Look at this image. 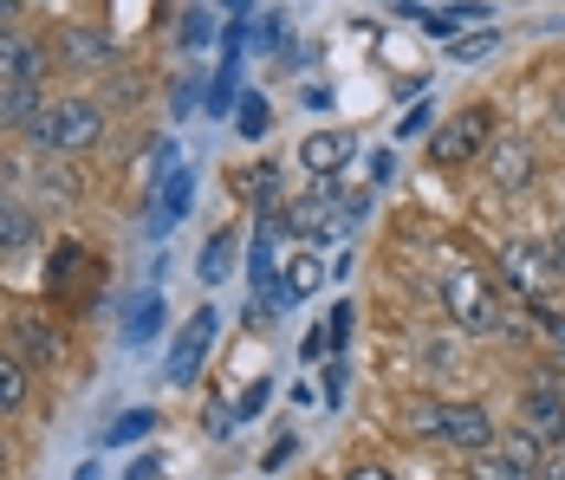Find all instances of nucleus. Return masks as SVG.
I'll return each instance as SVG.
<instances>
[{"label": "nucleus", "instance_id": "f257e3e1", "mask_svg": "<svg viewBox=\"0 0 565 480\" xmlns=\"http://www.w3.org/2000/svg\"><path fill=\"white\" fill-rule=\"evenodd\" d=\"M443 306H449V319L461 324L468 338H526L520 312L508 319V306L494 299V286H488L475 267H449L443 273Z\"/></svg>", "mask_w": 565, "mask_h": 480}, {"label": "nucleus", "instance_id": "f03ea898", "mask_svg": "<svg viewBox=\"0 0 565 480\" xmlns=\"http://www.w3.org/2000/svg\"><path fill=\"white\" fill-rule=\"evenodd\" d=\"M26 137L40 150H92L105 137V105L98 98H58V105H46L26 124Z\"/></svg>", "mask_w": 565, "mask_h": 480}, {"label": "nucleus", "instance_id": "7ed1b4c3", "mask_svg": "<svg viewBox=\"0 0 565 480\" xmlns=\"http://www.w3.org/2000/svg\"><path fill=\"white\" fill-rule=\"evenodd\" d=\"M501 279L513 286L520 306H553V292H559V260H553L546 247H533V241H508V247H501Z\"/></svg>", "mask_w": 565, "mask_h": 480}, {"label": "nucleus", "instance_id": "20e7f679", "mask_svg": "<svg viewBox=\"0 0 565 480\" xmlns=\"http://www.w3.org/2000/svg\"><path fill=\"white\" fill-rule=\"evenodd\" d=\"M488 130H494V110H461V117H449L436 137H429V162L436 169H461L468 157H481V143H488Z\"/></svg>", "mask_w": 565, "mask_h": 480}, {"label": "nucleus", "instance_id": "39448f33", "mask_svg": "<svg viewBox=\"0 0 565 480\" xmlns=\"http://www.w3.org/2000/svg\"><path fill=\"white\" fill-rule=\"evenodd\" d=\"M526 428L540 441H559L565 435V371L559 364H540L526 383Z\"/></svg>", "mask_w": 565, "mask_h": 480}, {"label": "nucleus", "instance_id": "423d86ee", "mask_svg": "<svg viewBox=\"0 0 565 480\" xmlns=\"http://www.w3.org/2000/svg\"><path fill=\"white\" fill-rule=\"evenodd\" d=\"M494 435L501 428H494V416L481 403H436V441H449L461 455H488Z\"/></svg>", "mask_w": 565, "mask_h": 480}, {"label": "nucleus", "instance_id": "0eeeda50", "mask_svg": "<svg viewBox=\"0 0 565 480\" xmlns=\"http://www.w3.org/2000/svg\"><path fill=\"white\" fill-rule=\"evenodd\" d=\"M13 85H46V46L20 26H0V92Z\"/></svg>", "mask_w": 565, "mask_h": 480}, {"label": "nucleus", "instance_id": "6e6552de", "mask_svg": "<svg viewBox=\"0 0 565 480\" xmlns=\"http://www.w3.org/2000/svg\"><path fill=\"white\" fill-rule=\"evenodd\" d=\"M117 58V46L98 26H58L53 33V65L58 72H105Z\"/></svg>", "mask_w": 565, "mask_h": 480}, {"label": "nucleus", "instance_id": "1a4fd4ad", "mask_svg": "<svg viewBox=\"0 0 565 480\" xmlns=\"http://www.w3.org/2000/svg\"><path fill=\"white\" fill-rule=\"evenodd\" d=\"M358 221H364V202H344V195H312V202L292 209V227L299 234H326V241L332 234H351Z\"/></svg>", "mask_w": 565, "mask_h": 480}, {"label": "nucleus", "instance_id": "9d476101", "mask_svg": "<svg viewBox=\"0 0 565 480\" xmlns=\"http://www.w3.org/2000/svg\"><path fill=\"white\" fill-rule=\"evenodd\" d=\"M215 324H222V319H215L209 306L182 324V338H175V351H170V383H195L202 358H209V344H215Z\"/></svg>", "mask_w": 565, "mask_h": 480}, {"label": "nucleus", "instance_id": "9b49d317", "mask_svg": "<svg viewBox=\"0 0 565 480\" xmlns=\"http://www.w3.org/2000/svg\"><path fill=\"white\" fill-rule=\"evenodd\" d=\"M13 358L20 364H58L65 358V331H58L53 319H40V312H26V319H13Z\"/></svg>", "mask_w": 565, "mask_h": 480}, {"label": "nucleus", "instance_id": "f8f14e48", "mask_svg": "<svg viewBox=\"0 0 565 480\" xmlns=\"http://www.w3.org/2000/svg\"><path fill=\"white\" fill-rule=\"evenodd\" d=\"M351 157H358V137H351V130H319V137H306V143H299V162H306L319 182H326V175H339Z\"/></svg>", "mask_w": 565, "mask_h": 480}, {"label": "nucleus", "instance_id": "ddd939ff", "mask_svg": "<svg viewBox=\"0 0 565 480\" xmlns=\"http://www.w3.org/2000/svg\"><path fill=\"white\" fill-rule=\"evenodd\" d=\"M40 241V214L26 209L20 195H0V260L7 254H26Z\"/></svg>", "mask_w": 565, "mask_h": 480}, {"label": "nucleus", "instance_id": "4468645a", "mask_svg": "<svg viewBox=\"0 0 565 480\" xmlns=\"http://www.w3.org/2000/svg\"><path fill=\"white\" fill-rule=\"evenodd\" d=\"M157 331H163V292L150 286V292H137V299L124 306V344H130V351H143Z\"/></svg>", "mask_w": 565, "mask_h": 480}, {"label": "nucleus", "instance_id": "2eb2a0df", "mask_svg": "<svg viewBox=\"0 0 565 480\" xmlns=\"http://www.w3.org/2000/svg\"><path fill=\"white\" fill-rule=\"evenodd\" d=\"M189 195H195V175H189V169H175L170 182H163V202H157V214H150V221H143V227H150V234H157V241H163V234H170L175 221H182V214H189Z\"/></svg>", "mask_w": 565, "mask_h": 480}, {"label": "nucleus", "instance_id": "dca6fc26", "mask_svg": "<svg viewBox=\"0 0 565 480\" xmlns=\"http://www.w3.org/2000/svg\"><path fill=\"white\" fill-rule=\"evenodd\" d=\"M40 110H46V85H13V92H0V124H7V130H26Z\"/></svg>", "mask_w": 565, "mask_h": 480}, {"label": "nucleus", "instance_id": "f3484780", "mask_svg": "<svg viewBox=\"0 0 565 480\" xmlns=\"http://www.w3.org/2000/svg\"><path fill=\"white\" fill-rule=\"evenodd\" d=\"M33 396V364H20L13 351H0V416H13Z\"/></svg>", "mask_w": 565, "mask_h": 480}, {"label": "nucleus", "instance_id": "a211bd4d", "mask_svg": "<svg viewBox=\"0 0 565 480\" xmlns=\"http://www.w3.org/2000/svg\"><path fill=\"white\" fill-rule=\"evenodd\" d=\"M494 182H501V189H526V182H533V150H526V143H501V150H494Z\"/></svg>", "mask_w": 565, "mask_h": 480}, {"label": "nucleus", "instance_id": "6ab92c4d", "mask_svg": "<svg viewBox=\"0 0 565 480\" xmlns=\"http://www.w3.org/2000/svg\"><path fill=\"white\" fill-rule=\"evenodd\" d=\"M267 124H274L267 98H260V92H247V98H241V110H234V130H241V137L254 143V137H267Z\"/></svg>", "mask_w": 565, "mask_h": 480}, {"label": "nucleus", "instance_id": "aec40b11", "mask_svg": "<svg viewBox=\"0 0 565 480\" xmlns=\"http://www.w3.org/2000/svg\"><path fill=\"white\" fill-rule=\"evenodd\" d=\"M150 428H157V416H150V409H130V416H117V423L105 428V441H111V448H130V441H143Z\"/></svg>", "mask_w": 565, "mask_h": 480}, {"label": "nucleus", "instance_id": "412c9836", "mask_svg": "<svg viewBox=\"0 0 565 480\" xmlns=\"http://www.w3.org/2000/svg\"><path fill=\"white\" fill-rule=\"evenodd\" d=\"M494 441H501V461H513V468H540V435L508 428V435H494Z\"/></svg>", "mask_w": 565, "mask_h": 480}, {"label": "nucleus", "instance_id": "4be33fe9", "mask_svg": "<svg viewBox=\"0 0 565 480\" xmlns=\"http://www.w3.org/2000/svg\"><path fill=\"white\" fill-rule=\"evenodd\" d=\"M475 20H488V7H443V13H429L423 26L449 40V33H461V26H475Z\"/></svg>", "mask_w": 565, "mask_h": 480}, {"label": "nucleus", "instance_id": "5701e85b", "mask_svg": "<svg viewBox=\"0 0 565 480\" xmlns=\"http://www.w3.org/2000/svg\"><path fill=\"white\" fill-rule=\"evenodd\" d=\"M227 260H234V234H215V241L202 247V260H195V267H202V279L215 286V279H227Z\"/></svg>", "mask_w": 565, "mask_h": 480}, {"label": "nucleus", "instance_id": "b1692460", "mask_svg": "<svg viewBox=\"0 0 565 480\" xmlns=\"http://www.w3.org/2000/svg\"><path fill=\"white\" fill-rule=\"evenodd\" d=\"M209 33H215V20H209V7H189L182 13V26H175V40L195 53V46H209Z\"/></svg>", "mask_w": 565, "mask_h": 480}, {"label": "nucleus", "instance_id": "393cba45", "mask_svg": "<svg viewBox=\"0 0 565 480\" xmlns=\"http://www.w3.org/2000/svg\"><path fill=\"white\" fill-rule=\"evenodd\" d=\"M468 480H533V468H513V461H501V455H475Z\"/></svg>", "mask_w": 565, "mask_h": 480}, {"label": "nucleus", "instance_id": "a878e982", "mask_svg": "<svg viewBox=\"0 0 565 480\" xmlns=\"http://www.w3.org/2000/svg\"><path fill=\"white\" fill-rule=\"evenodd\" d=\"M234 65H241V58H227L222 72H215V85H209V117H222V110L234 105Z\"/></svg>", "mask_w": 565, "mask_h": 480}, {"label": "nucleus", "instance_id": "bb28decb", "mask_svg": "<svg viewBox=\"0 0 565 480\" xmlns=\"http://www.w3.org/2000/svg\"><path fill=\"white\" fill-rule=\"evenodd\" d=\"M526 312H533V324L546 331V344H553V351H565V312H559V306H526Z\"/></svg>", "mask_w": 565, "mask_h": 480}, {"label": "nucleus", "instance_id": "cd10ccee", "mask_svg": "<svg viewBox=\"0 0 565 480\" xmlns=\"http://www.w3.org/2000/svg\"><path fill=\"white\" fill-rule=\"evenodd\" d=\"M312 286H319V267H312V260L299 254V260L286 267V299H292V292H312Z\"/></svg>", "mask_w": 565, "mask_h": 480}, {"label": "nucleus", "instance_id": "c85d7f7f", "mask_svg": "<svg viewBox=\"0 0 565 480\" xmlns=\"http://www.w3.org/2000/svg\"><path fill=\"white\" fill-rule=\"evenodd\" d=\"M494 46H501L494 33H475V40H455L449 53H455V65H468V58H488V53H494Z\"/></svg>", "mask_w": 565, "mask_h": 480}, {"label": "nucleus", "instance_id": "c756f323", "mask_svg": "<svg viewBox=\"0 0 565 480\" xmlns=\"http://www.w3.org/2000/svg\"><path fill=\"white\" fill-rule=\"evenodd\" d=\"M423 130H429V110L423 105L409 110V117H396V137H423Z\"/></svg>", "mask_w": 565, "mask_h": 480}, {"label": "nucleus", "instance_id": "7c9ffc66", "mask_svg": "<svg viewBox=\"0 0 565 480\" xmlns=\"http://www.w3.org/2000/svg\"><path fill=\"white\" fill-rule=\"evenodd\" d=\"M344 331H351V306H339V312H332V331H326V344H344Z\"/></svg>", "mask_w": 565, "mask_h": 480}, {"label": "nucleus", "instance_id": "2f4dec72", "mask_svg": "<svg viewBox=\"0 0 565 480\" xmlns=\"http://www.w3.org/2000/svg\"><path fill=\"white\" fill-rule=\"evenodd\" d=\"M130 480H157V455H143V461L130 468Z\"/></svg>", "mask_w": 565, "mask_h": 480}, {"label": "nucleus", "instance_id": "473e14b6", "mask_svg": "<svg viewBox=\"0 0 565 480\" xmlns=\"http://www.w3.org/2000/svg\"><path fill=\"white\" fill-rule=\"evenodd\" d=\"M344 480H391V474H384V468H351Z\"/></svg>", "mask_w": 565, "mask_h": 480}, {"label": "nucleus", "instance_id": "72a5a7b5", "mask_svg": "<svg viewBox=\"0 0 565 480\" xmlns=\"http://www.w3.org/2000/svg\"><path fill=\"white\" fill-rule=\"evenodd\" d=\"M13 13H20V0H0V26H13Z\"/></svg>", "mask_w": 565, "mask_h": 480}, {"label": "nucleus", "instance_id": "f704fd0d", "mask_svg": "<svg viewBox=\"0 0 565 480\" xmlns=\"http://www.w3.org/2000/svg\"><path fill=\"white\" fill-rule=\"evenodd\" d=\"M553 260H559V279H565V227H559V241H553Z\"/></svg>", "mask_w": 565, "mask_h": 480}, {"label": "nucleus", "instance_id": "c9c22d12", "mask_svg": "<svg viewBox=\"0 0 565 480\" xmlns=\"http://www.w3.org/2000/svg\"><path fill=\"white\" fill-rule=\"evenodd\" d=\"M72 480H105V474H98V461H85V468H78Z\"/></svg>", "mask_w": 565, "mask_h": 480}, {"label": "nucleus", "instance_id": "e433bc0d", "mask_svg": "<svg viewBox=\"0 0 565 480\" xmlns=\"http://www.w3.org/2000/svg\"><path fill=\"white\" fill-rule=\"evenodd\" d=\"M540 480H565V468H546V474H540Z\"/></svg>", "mask_w": 565, "mask_h": 480}, {"label": "nucleus", "instance_id": "4c0bfd02", "mask_svg": "<svg viewBox=\"0 0 565 480\" xmlns=\"http://www.w3.org/2000/svg\"><path fill=\"white\" fill-rule=\"evenodd\" d=\"M0 461H7V435H0Z\"/></svg>", "mask_w": 565, "mask_h": 480}, {"label": "nucleus", "instance_id": "58836bf2", "mask_svg": "<svg viewBox=\"0 0 565 480\" xmlns=\"http://www.w3.org/2000/svg\"><path fill=\"white\" fill-rule=\"evenodd\" d=\"M227 7H247V0H227Z\"/></svg>", "mask_w": 565, "mask_h": 480}, {"label": "nucleus", "instance_id": "ea45409f", "mask_svg": "<svg viewBox=\"0 0 565 480\" xmlns=\"http://www.w3.org/2000/svg\"><path fill=\"white\" fill-rule=\"evenodd\" d=\"M0 169H7V162H0Z\"/></svg>", "mask_w": 565, "mask_h": 480}]
</instances>
